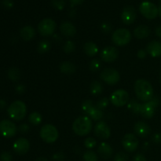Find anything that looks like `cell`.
I'll list each match as a JSON object with an SVG mask.
<instances>
[{
    "mask_svg": "<svg viewBox=\"0 0 161 161\" xmlns=\"http://www.w3.org/2000/svg\"><path fill=\"white\" fill-rule=\"evenodd\" d=\"M8 115L12 119L16 121L22 120L27 113V106L22 101L17 100L13 102L7 109Z\"/></svg>",
    "mask_w": 161,
    "mask_h": 161,
    "instance_id": "obj_3",
    "label": "cell"
},
{
    "mask_svg": "<svg viewBox=\"0 0 161 161\" xmlns=\"http://www.w3.org/2000/svg\"><path fill=\"white\" fill-rule=\"evenodd\" d=\"M129 94L127 91L119 89L115 91L110 97V102L114 106L122 107L127 105L129 102Z\"/></svg>",
    "mask_w": 161,
    "mask_h": 161,
    "instance_id": "obj_9",
    "label": "cell"
},
{
    "mask_svg": "<svg viewBox=\"0 0 161 161\" xmlns=\"http://www.w3.org/2000/svg\"><path fill=\"white\" fill-rule=\"evenodd\" d=\"M65 159V156L62 152L56 153L52 157V160L53 161H64Z\"/></svg>",
    "mask_w": 161,
    "mask_h": 161,
    "instance_id": "obj_40",
    "label": "cell"
},
{
    "mask_svg": "<svg viewBox=\"0 0 161 161\" xmlns=\"http://www.w3.org/2000/svg\"><path fill=\"white\" fill-rule=\"evenodd\" d=\"M83 159L84 161H97L98 160V157L95 152L90 149V150H86L83 153Z\"/></svg>",
    "mask_w": 161,
    "mask_h": 161,
    "instance_id": "obj_31",
    "label": "cell"
},
{
    "mask_svg": "<svg viewBox=\"0 0 161 161\" xmlns=\"http://www.w3.org/2000/svg\"><path fill=\"white\" fill-rule=\"evenodd\" d=\"M72 127L75 135L79 136H86L91 133L93 128L92 119L87 116H80L74 120Z\"/></svg>",
    "mask_w": 161,
    "mask_h": 161,
    "instance_id": "obj_2",
    "label": "cell"
},
{
    "mask_svg": "<svg viewBox=\"0 0 161 161\" xmlns=\"http://www.w3.org/2000/svg\"><path fill=\"white\" fill-rule=\"evenodd\" d=\"M51 4L53 8L58 10H61L65 6V1L64 0H51Z\"/></svg>",
    "mask_w": 161,
    "mask_h": 161,
    "instance_id": "obj_36",
    "label": "cell"
},
{
    "mask_svg": "<svg viewBox=\"0 0 161 161\" xmlns=\"http://www.w3.org/2000/svg\"><path fill=\"white\" fill-rule=\"evenodd\" d=\"M75 44L73 41L68 40L63 45V51L66 53H71L75 51Z\"/></svg>",
    "mask_w": 161,
    "mask_h": 161,
    "instance_id": "obj_32",
    "label": "cell"
},
{
    "mask_svg": "<svg viewBox=\"0 0 161 161\" xmlns=\"http://www.w3.org/2000/svg\"><path fill=\"white\" fill-rule=\"evenodd\" d=\"M100 78L102 81L108 85H115L119 81L120 75L119 72L113 68H106L102 71L100 74Z\"/></svg>",
    "mask_w": 161,
    "mask_h": 161,
    "instance_id": "obj_10",
    "label": "cell"
},
{
    "mask_svg": "<svg viewBox=\"0 0 161 161\" xmlns=\"http://www.w3.org/2000/svg\"><path fill=\"white\" fill-rule=\"evenodd\" d=\"M159 4H160V6H159V7H158L159 16H160V17L161 18V0H160V1H159Z\"/></svg>",
    "mask_w": 161,
    "mask_h": 161,
    "instance_id": "obj_53",
    "label": "cell"
},
{
    "mask_svg": "<svg viewBox=\"0 0 161 161\" xmlns=\"http://www.w3.org/2000/svg\"><path fill=\"white\" fill-rule=\"evenodd\" d=\"M56 22L51 18H44L38 25V31L42 36H50L56 30Z\"/></svg>",
    "mask_w": 161,
    "mask_h": 161,
    "instance_id": "obj_8",
    "label": "cell"
},
{
    "mask_svg": "<svg viewBox=\"0 0 161 161\" xmlns=\"http://www.w3.org/2000/svg\"><path fill=\"white\" fill-rule=\"evenodd\" d=\"M128 154L124 152H119L114 157V161H128Z\"/></svg>",
    "mask_w": 161,
    "mask_h": 161,
    "instance_id": "obj_37",
    "label": "cell"
},
{
    "mask_svg": "<svg viewBox=\"0 0 161 161\" xmlns=\"http://www.w3.org/2000/svg\"><path fill=\"white\" fill-rule=\"evenodd\" d=\"M3 4L7 8H11L13 6V2L11 0H4L3 1Z\"/></svg>",
    "mask_w": 161,
    "mask_h": 161,
    "instance_id": "obj_48",
    "label": "cell"
},
{
    "mask_svg": "<svg viewBox=\"0 0 161 161\" xmlns=\"http://www.w3.org/2000/svg\"><path fill=\"white\" fill-rule=\"evenodd\" d=\"M15 90H16V91L18 93V94H23V93L25 91V86H24V85H22V84H19V85H17V86H16Z\"/></svg>",
    "mask_w": 161,
    "mask_h": 161,
    "instance_id": "obj_46",
    "label": "cell"
},
{
    "mask_svg": "<svg viewBox=\"0 0 161 161\" xmlns=\"http://www.w3.org/2000/svg\"><path fill=\"white\" fill-rule=\"evenodd\" d=\"M88 117L91 118L92 120L98 121L104 117V113L102 110L99 109L97 107L93 106L87 113H86Z\"/></svg>",
    "mask_w": 161,
    "mask_h": 161,
    "instance_id": "obj_25",
    "label": "cell"
},
{
    "mask_svg": "<svg viewBox=\"0 0 161 161\" xmlns=\"http://www.w3.org/2000/svg\"><path fill=\"white\" fill-rule=\"evenodd\" d=\"M136 9L132 6H127L124 7L121 14V20L123 23L127 25L133 24L136 19Z\"/></svg>",
    "mask_w": 161,
    "mask_h": 161,
    "instance_id": "obj_15",
    "label": "cell"
},
{
    "mask_svg": "<svg viewBox=\"0 0 161 161\" xmlns=\"http://www.w3.org/2000/svg\"><path fill=\"white\" fill-rule=\"evenodd\" d=\"M142 104H140L135 99H131L129 100L128 103H127V108L130 110L135 114H140V110H141Z\"/></svg>",
    "mask_w": 161,
    "mask_h": 161,
    "instance_id": "obj_28",
    "label": "cell"
},
{
    "mask_svg": "<svg viewBox=\"0 0 161 161\" xmlns=\"http://www.w3.org/2000/svg\"><path fill=\"white\" fill-rule=\"evenodd\" d=\"M94 131L96 137L102 140L108 139L111 135V130L109 127L104 121H99L96 124V125L94 126Z\"/></svg>",
    "mask_w": 161,
    "mask_h": 161,
    "instance_id": "obj_13",
    "label": "cell"
},
{
    "mask_svg": "<svg viewBox=\"0 0 161 161\" xmlns=\"http://www.w3.org/2000/svg\"><path fill=\"white\" fill-rule=\"evenodd\" d=\"M97 145V141L94 139L92 137H89V138H86L84 140V146L88 149H92Z\"/></svg>",
    "mask_w": 161,
    "mask_h": 161,
    "instance_id": "obj_34",
    "label": "cell"
},
{
    "mask_svg": "<svg viewBox=\"0 0 161 161\" xmlns=\"http://www.w3.org/2000/svg\"><path fill=\"white\" fill-rule=\"evenodd\" d=\"M53 39H54V40H56V42H58V41H60L61 40V37H60L59 36H58V35H53Z\"/></svg>",
    "mask_w": 161,
    "mask_h": 161,
    "instance_id": "obj_52",
    "label": "cell"
},
{
    "mask_svg": "<svg viewBox=\"0 0 161 161\" xmlns=\"http://www.w3.org/2000/svg\"><path fill=\"white\" fill-rule=\"evenodd\" d=\"M151 33V30L147 25H141L136 27L134 30V36L138 39H146L149 36Z\"/></svg>",
    "mask_w": 161,
    "mask_h": 161,
    "instance_id": "obj_21",
    "label": "cell"
},
{
    "mask_svg": "<svg viewBox=\"0 0 161 161\" xmlns=\"http://www.w3.org/2000/svg\"><path fill=\"white\" fill-rule=\"evenodd\" d=\"M6 105V102L4 100H0V108H5Z\"/></svg>",
    "mask_w": 161,
    "mask_h": 161,
    "instance_id": "obj_50",
    "label": "cell"
},
{
    "mask_svg": "<svg viewBox=\"0 0 161 161\" xmlns=\"http://www.w3.org/2000/svg\"><path fill=\"white\" fill-rule=\"evenodd\" d=\"M103 91V86L100 82L94 80L90 85V92L92 95L97 96L100 95Z\"/></svg>",
    "mask_w": 161,
    "mask_h": 161,
    "instance_id": "obj_26",
    "label": "cell"
},
{
    "mask_svg": "<svg viewBox=\"0 0 161 161\" xmlns=\"http://www.w3.org/2000/svg\"><path fill=\"white\" fill-rule=\"evenodd\" d=\"M101 29L103 31L104 33H109L112 31V25L111 24L108 23V22H103V23L101 25Z\"/></svg>",
    "mask_w": 161,
    "mask_h": 161,
    "instance_id": "obj_39",
    "label": "cell"
},
{
    "mask_svg": "<svg viewBox=\"0 0 161 161\" xmlns=\"http://www.w3.org/2000/svg\"><path fill=\"white\" fill-rule=\"evenodd\" d=\"M40 138L43 142L48 144H52L58 140L59 137L58 129L53 124H47L42 126L39 132Z\"/></svg>",
    "mask_w": 161,
    "mask_h": 161,
    "instance_id": "obj_4",
    "label": "cell"
},
{
    "mask_svg": "<svg viewBox=\"0 0 161 161\" xmlns=\"http://www.w3.org/2000/svg\"><path fill=\"white\" fill-rule=\"evenodd\" d=\"M134 130L136 135H138L139 138H146L150 135L151 127L147 123L144 121H138L135 124Z\"/></svg>",
    "mask_w": 161,
    "mask_h": 161,
    "instance_id": "obj_17",
    "label": "cell"
},
{
    "mask_svg": "<svg viewBox=\"0 0 161 161\" xmlns=\"http://www.w3.org/2000/svg\"><path fill=\"white\" fill-rule=\"evenodd\" d=\"M12 155L9 152H3L0 155V160L1 161H12Z\"/></svg>",
    "mask_w": 161,
    "mask_h": 161,
    "instance_id": "obj_41",
    "label": "cell"
},
{
    "mask_svg": "<svg viewBox=\"0 0 161 161\" xmlns=\"http://www.w3.org/2000/svg\"><path fill=\"white\" fill-rule=\"evenodd\" d=\"M133 161H147V160L143 154L138 153L134 157Z\"/></svg>",
    "mask_w": 161,
    "mask_h": 161,
    "instance_id": "obj_45",
    "label": "cell"
},
{
    "mask_svg": "<svg viewBox=\"0 0 161 161\" xmlns=\"http://www.w3.org/2000/svg\"><path fill=\"white\" fill-rule=\"evenodd\" d=\"M160 101L157 97H153L150 101L142 104L140 115L145 119H151L155 114L156 108L158 107Z\"/></svg>",
    "mask_w": 161,
    "mask_h": 161,
    "instance_id": "obj_6",
    "label": "cell"
},
{
    "mask_svg": "<svg viewBox=\"0 0 161 161\" xmlns=\"http://www.w3.org/2000/svg\"><path fill=\"white\" fill-rule=\"evenodd\" d=\"M69 2H70L72 6H75L82 4L84 2V0H69Z\"/></svg>",
    "mask_w": 161,
    "mask_h": 161,
    "instance_id": "obj_47",
    "label": "cell"
},
{
    "mask_svg": "<svg viewBox=\"0 0 161 161\" xmlns=\"http://www.w3.org/2000/svg\"><path fill=\"white\" fill-rule=\"evenodd\" d=\"M94 106V105H93V102L91 100H85L84 102H83V104H82V110H83V112L84 113H86L88 111H89L90 109H91L92 107Z\"/></svg>",
    "mask_w": 161,
    "mask_h": 161,
    "instance_id": "obj_38",
    "label": "cell"
},
{
    "mask_svg": "<svg viewBox=\"0 0 161 161\" xmlns=\"http://www.w3.org/2000/svg\"><path fill=\"white\" fill-rule=\"evenodd\" d=\"M119 57V51L114 47H106L101 51L100 58L103 61L112 63L116 61Z\"/></svg>",
    "mask_w": 161,
    "mask_h": 161,
    "instance_id": "obj_14",
    "label": "cell"
},
{
    "mask_svg": "<svg viewBox=\"0 0 161 161\" xmlns=\"http://www.w3.org/2000/svg\"><path fill=\"white\" fill-rule=\"evenodd\" d=\"M35 161H49L48 160H47V158H46V157H39V158H37L36 159V160Z\"/></svg>",
    "mask_w": 161,
    "mask_h": 161,
    "instance_id": "obj_51",
    "label": "cell"
},
{
    "mask_svg": "<svg viewBox=\"0 0 161 161\" xmlns=\"http://www.w3.org/2000/svg\"><path fill=\"white\" fill-rule=\"evenodd\" d=\"M102 64H101L100 60L98 59H94L90 62L89 69L91 72H97L100 69Z\"/></svg>",
    "mask_w": 161,
    "mask_h": 161,
    "instance_id": "obj_33",
    "label": "cell"
},
{
    "mask_svg": "<svg viewBox=\"0 0 161 161\" xmlns=\"http://www.w3.org/2000/svg\"><path fill=\"white\" fill-rule=\"evenodd\" d=\"M147 54V51H146V50H144V49H140L138 51V53H137V56L140 59H144V58H146Z\"/></svg>",
    "mask_w": 161,
    "mask_h": 161,
    "instance_id": "obj_43",
    "label": "cell"
},
{
    "mask_svg": "<svg viewBox=\"0 0 161 161\" xmlns=\"http://www.w3.org/2000/svg\"><path fill=\"white\" fill-rule=\"evenodd\" d=\"M139 141L136 135L128 133L124 136L122 139V146L127 152L133 153L138 149Z\"/></svg>",
    "mask_w": 161,
    "mask_h": 161,
    "instance_id": "obj_12",
    "label": "cell"
},
{
    "mask_svg": "<svg viewBox=\"0 0 161 161\" xmlns=\"http://www.w3.org/2000/svg\"><path fill=\"white\" fill-rule=\"evenodd\" d=\"M17 131V126L12 121L9 119H3L0 122V135L4 138H12L15 136Z\"/></svg>",
    "mask_w": 161,
    "mask_h": 161,
    "instance_id": "obj_11",
    "label": "cell"
},
{
    "mask_svg": "<svg viewBox=\"0 0 161 161\" xmlns=\"http://www.w3.org/2000/svg\"><path fill=\"white\" fill-rule=\"evenodd\" d=\"M97 153L102 158L107 160L113 156V149L108 143L102 142L98 146Z\"/></svg>",
    "mask_w": 161,
    "mask_h": 161,
    "instance_id": "obj_20",
    "label": "cell"
},
{
    "mask_svg": "<svg viewBox=\"0 0 161 161\" xmlns=\"http://www.w3.org/2000/svg\"><path fill=\"white\" fill-rule=\"evenodd\" d=\"M8 77L12 81L16 82L20 79V72L17 68L12 67L9 69L8 71Z\"/></svg>",
    "mask_w": 161,
    "mask_h": 161,
    "instance_id": "obj_30",
    "label": "cell"
},
{
    "mask_svg": "<svg viewBox=\"0 0 161 161\" xmlns=\"http://www.w3.org/2000/svg\"><path fill=\"white\" fill-rule=\"evenodd\" d=\"M28 121L31 124L34 126H38L42 123V116L38 112H32L28 116Z\"/></svg>",
    "mask_w": 161,
    "mask_h": 161,
    "instance_id": "obj_27",
    "label": "cell"
},
{
    "mask_svg": "<svg viewBox=\"0 0 161 161\" xmlns=\"http://www.w3.org/2000/svg\"><path fill=\"white\" fill-rule=\"evenodd\" d=\"M139 11L146 18L153 20L159 15L158 7L149 1H144L140 4Z\"/></svg>",
    "mask_w": 161,
    "mask_h": 161,
    "instance_id": "obj_7",
    "label": "cell"
},
{
    "mask_svg": "<svg viewBox=\"0 0 161 161\" xmlns=\"http://www.w3.org/2000/svg\"><path fill=\"white\" fill-rule=\"evenodd\" d=\"M160 83H161V71H160Z\"/></svg>",
    "mask_w": 161,
    "mask_h": 161,
    "instance_id": "obj_54",
    "label": "cell"
},
{
    "mask_svg": "<svg viewBox=\"0 0 161 161\" xmlns=\"http://www.w3.org/2000/svg\"><path fill=\"white\" fill-rule=\"evenodd\" d=\"M20 36L25 41H30L36 36V30L30 25L23 27L20 31Z\"/></svg>",
    "mask_w": 161,
    "mask_h": 161,
    "instance_id": "obj_22",
    "label": "cell"
},
{
    "mask_svg": "<svg viewBox=\"0 0 161 161\" xmlns=\"http://www.w3.org/2000/svg\"><path fill=\"white\" fill-rule=\"evenodd\" d=\"M131 40V33L127 28H119L114 31L112 36L113 43L119 47L127 45Z\"/></svg>",
    "mask_w": 161,
    "mask_h": 161,
    "instance_id": "obj_5",
    "label": "cell"
},
{
    "mask_svg": "<svg viewBox=\"0 0 161 161\" xmlns=\"http://www.w3.org/2000/svg\"><path fill=\"white\" fill-rule=\"evenodd\" d=\"M13 149L16 153L19 155H24L27 153L30 149V142L25 138H20L14 142Z\"/></svg>",
    "mask_w": 161,
    "mask_h": 161,
    "instance_id": "obj_16",
    "label": "cell"
},
{
    "mask_svg": "<svg viewBox=\"0 0 161 161\" xmlns=\"http://www.w3.org/2000/svg\"><path fill=\"white\" fill-rule=\"evenodd\" d=\"M134 90L137 97L144 102L150 101L153 97V87L148 80L139 79L134 84Z\"/></svg>",
    "mask_w": 161,
    "mask_h": 161,
    "instance_id": "obj_1",
    "label": "cell"
},
{
    "mask_svg": "<svg viewBox=\"0 0 161 161\" xmlns=\"http://www.w3.org/2000/svg\"><path fill=\"white\" fill-rule=\"evenodd\" d=\"M59 69L60 72L64 75H72V74L75 73L76 68H75V64H72L70 61H64V62L61 63Z\"/></svg>",
    "mask_w": 161,
    "mask_h": 161,
    "instance_id": "obj_23",
    "label": "cell"
},
{
    "mask_svg": "<svg viewBox=\"0 0 161 161\" xmlns=\"http://www.w3.org/2000/svg\"><path fill=\"white\" fill-rule=\"evenodd\" d=\"M50 47H51L50 42L48 40H47V39H43V40H41L38 43L37 51L39 53H46L48 51H50Z\"/></svg>",
    "mask_w": 161,
    "mask_h": 161,
    "instance_id": "obj_29",
    "label": "cell"
},
{
    "mask_svg": "<svg viewBox=\"0 0 161 161\" xmlns=\"http://www.w3.org/2000/svg\"><path fill=\"white\" fill-rule=\"evenodd\" d=\"M30 127L28 124H22L19 127V130L21 133H27L29 130Z\"/></svg>",
    "mask_w": 161,
    "mask_h": 161,
    "instance_id": "obj_44",
    "label": "cell"
},
{
    "mask_svg": "<svg viewBox=\"0 0 161 161\" xmlns=\"http://www.w3.org/2000/svg\"><path fill=\"white\" fill-rule=\"evenodd\" d=\"M83 50L88 57H94L98 53V47L94 42H86L83 46Z\"/></svg>",
    "mask_w": 161,
    "mask_h": 161,
    "instance_id": "obj_24",
    "label": "cell"
},
{
    "mask_svg": "<svg viewBox=\"0 0 161 161\" xmlns=\"http://www.w3.org/2000/svg\"><path fill=\"white\" fill-rule=\"evenodd\" d=\"M155 32H156V35H157L160 39H161V25H158V26L156 28Z\"/></svg>",
    "mask_w": 161,
    "mask_h": 161,
    "instance_id": "obj_49",
    "label": "cell"
},
{
    "mask_svg": "<svg viewBox=\"0 0 161 161\" xmlns=\"http://www.w3.org/2000/svg\"><path fill=\"white\" fill-rule=\"evenodd\" d=\"M60 31L65 37H73L76 33V28L72 22L64 21L60 26Z\"/></svg>",
    "mask_w": 161,
    "mask_h": 161,
    "instance_id": "obj_19",
    "label": "cell"
},
{
    "mask_svg": "<svg viewBox=\"0 0 161 161\" xmlns=\"http://www.w3.org/2000/svg\"><path fill=\"white\" fill-rule=\"evenodd\" d=\"M108 104H109V100H108L107 97H102V98H101L100 100H98V102H97L96 107H97L99 109L103 111L104 109H105V108L108 106Z\"/></svg>",
    "mask_w": 161,
    "mask_h": 161,
    "instance_id": "obj_35",
    "label": "cell"
},
{
    "mask_svg": "<svg viewBox=\"0 0 161 161\" xmlns=\"http://www.w3.org/2000/svg\"><path fill=\"white\" fill-rule=\"evenodd\" d=\"M152 140L156 144H160L161 143V133H156L153 135Z\"/></svg>",
    "mask_w": 161,
    "mask_h": 161,
    "instance_id": "obj_42",
    "label": "cell"
},
{
    "mask_svg": "<svg viewBox=\"0 0 161 161\" xmlns=\"http://www.w3.org/2000/svg\"><path fill=\"white\" fill-rule=\"evenodd\" d=\"M146 51L153 58L161 57V42L154 40L148 43Z\"/></svg>",
    "mask_w": 161,
    "mask_h": 161,
    "instance_id": "obj_18",
    "label": "cell"
}]
</instances>
